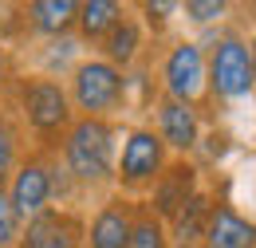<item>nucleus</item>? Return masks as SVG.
I'll use <instances>...</instances> for the list:
<instances>
[{"instance_id":"f257e3e1","label":"nucleus","mask_w":256,"mask_h":248,"mask_svg":"<svg viewBox=\"0 0 256 248\" xmlns=\"http://www.w3.org/2000/svg\"><path fill=\"white\" fill-rule=\"evenodd\" d=\"M118 142H122V122H106V118H75L71 130L64 134L56 158H60V166L71 178L83 205L114 193Z\"/></svg>"},{"instance_id":"f03ea898","label":"nucleus","mask_w":256,"mask_h":248,"mask_svg":"<svg viewBox=\"0 0 256 248\" xmlns=\"http://www.w3.org/2000/svg\"><path fill=\"white\" fill-rule=\"evenodd\" d=\"M4 102L16 114V122L24 126L32 150L56 154L64 134L75 122V110H71V98H67V83L52 79V75H40V71H16Z\"/></svg>"},{"instance_id":"7ed1b4c3","label":"nucleus","mask_w":256,"mask_h":248,"mask_svg":"<svg viewBox=\"0 0 256 248\" xmlns=\"http://www.w3.org/2000/svg\"><path fill=\"white\" fill-rule=\"evenodd\" d=\"M205 102L213 106H236L244 98H256V71L248 52V32L232 20L213 28L205 40Z\"/></svg>"},{"instance_id":"20e7f679","label":"nucleus","mask_w":256,"mask_h":248,"mask_svg":"<svg viewBox=\"0 0 256 248\" xmlns=\"http://www.w3.org/2000/svg\"><path fill=\"white\" fill-rule=\"evenodd\" d=\"M64 83H67V98H71L75 118L122 122V114L130 110V75L118 71L114 63L91 56V52L75 63V71Z\"/></svg>"},{"instance_id":"39448f33","label":"nucleus","mask_w":256,"mask_h":248,"mask_svg":"<svg viewBox=\"0 0 256 248\" xmlns=\"http://www.w3.org/2000/svg\"><path fill=\"white\" fill-rule=\"evenodd\" d=\"M170 150L154 134L150 122H130L122 126V142L114 158V193H122L130 201H146V193L154 189L162 170L170 166Z\"/></svg>"},{"instance_id":"423d86ee","label":"nucleus","mask_w":256,"mask_h":248,"mask_svg":"<svg viewBox=\"0 0 256 248\" xmlns=\"http://www.w3.org/2000/svg\"><path fill=\"white\" fill-rule=\"evenodd\" d=\"M150 67L158 75V94L205 110V48H201V40H193V36L166 40Z\"/></svg>"},{"instance_id":"0eeeda50","label":"nucleus","mask_w":256,"mask_h":248,"mask_svg":"<svg viewBox=\"0 0 256 248\" xmlns=\"http://www.w3.org/2000/svg\"><path fill=\"white\" fill-rule=\"evenodd\" d=\"M56 154H48V150H28L24 162L16 166V174L8 178V201H12V209L20 213V220H32L40 217L44 209H52L56 205Z\"/></svg>"},{"instance_id":"6e6552de","label":"nucleus","mask_w":256,"mask_h":248,"mask_svg":"<svg viewBox=\"0 0 256 248\" xmlns=\"http://www.w3.org/2000/svg\"><path fill=\"white\" fill-rule=\"evenodd\" d=\"M154 134L166 142V150L174 158H197L201 142H205V110L190 106V102H178V98H166L154 94Z\"/></svg>"},{"instance_id":"1a4fd4ad","label":"nucleus","mask_w":256,"mask_h":248,"mask_svg":"<svg viewBox=\"0 0 256 248\" xmlns=\"http://www.w3.org/2000/svg\"><path fill=\"white\" fill-rule=\"evenodd\" d=\"M201 189H205V170H201V162H193V158H170V166L162 170V178L154 182V189L146 193L142 205H146L158 220L170 224Z\"/></svg>"},{"instance_id":"9d476101","label":"nucleus","mask_w":256,"mask_h":248,"mask_svg":"<svg viewBox=\"0 0 256 248\" xmlns=\"http://www.w3.org/2000/svg\"><path fill=\"white\" fill-rule=\"evenodd\" d=\"M142 201H130L122 193H106L95 201V209L87 213V232H83V248H126L130 228L138 217Z\"/></svg>"},{"instance_id":"9b49d317","label":"nucleus","mask_w":256,"mask_h":248,"mask_svg":"<svg viewBox=\"0 0 256 248\" xmlns=\"http://www.w3.org/2000/svg\"><path fill=\"white\" fill-rule=\"evenodd\" d=\"M83 232H87V213L83 209L52 205L40 217L24 220V232H20L16 248H83Z\"/></svg>"},{"instance_id":"f8f14e48","label":"nucleus","mask_w":256,"mask_h":248,"mask_svg":"<svg viewBox=\"0 0 256 248\" xmlns=\"http://www.w3.org/2000/svg\"><path fill=\"white\" fill-rule=\"evenodd\" d=\"M91 56L114 63V67L126 71V75L138 67V63H146V56H150V32H146V24H142V16H138L134 8H126V16L106 32V40L98 44Z\"/></svg>"},{"instance_id":"ddd939ff","label":"nucleus","mask_w":256,"mask_h":248,"mask_svg":"<svg viewBox=\"0 0 256 248\" xmlns=\"http://www.w3.org/2000/svg\"><path fill=\"white\" fill-rule=\"evenodd\" d=\"M201 248H256V220L244 217L228 197H217V193H213Z\"/></svg>"},{"instance_id":"4468645a","label":"nucleus","mask_w":256,"mask_h":248,"mask_svg":"<svg viewBox=\"0 0 256 248\" xmlns=\"http://www.w3.org/2000/svg\"><path fill=\"white\" fill-rule=\"evenodd\" d=\"M75 16H79V0H32L20 8L16 20L32 40L48 44V40L75 36Z\"/></svg>"},{"instance_id":"2eb2a0df","label":"nucleus","mask_w":256,"mask_h":248,"mask_svg":"<svg viewBox=\"0 0 256 248\" xmlns=\"http://www.w3.org/2000/svg\"><path fill=\"white\" fill-rule=\"evenodd\" d=\"M126 8H130V4H122V0H79L75 40H79L87 52H95L98 44L106 40V32L126 16Z\"/></svg>"},{"instance_id":"dca6fc26","label":"nucleus","mask_w":256,"mask_h":248,"mask_svg":"<svg viewBox=\"0 0 256 248\" xmlns=\"http://www.w3.org/2000/svg\"><path fill=\"white\" fill-rule=\"evenodd\" d=\"M32 146H28V134L24 126L16 122V114L8 110V102H0V189L8 186V178L16 174V166L24 162Z\"/></svg>"},{"instance_id":"f3484780","label":"nucleus","mask_w":256,"mask_h":248,"mask_svg":"<svg viewBox=\"0 0 256 248\" xmlns=\"http://www.w3.org/2000/svg\"><path fill=\"white\" fill-rule=\"evenodd\" d=\"M83 56H87V48H83L75 36L48 40V44H40V52H36V71H40V75H52V79H67Z\"/></svg>"},{"instance_id":"a211bd4d","label":"nucleus","mask_w":256,"mask_h":248,"mask_svg":"<svg viewBox=\"0 0 256 248\" xmlns=\"http://www.w3.org/2000/svg\"><path fill=\"white\" fill-rule=\"evenodd\" d=\"M126 248H174L166 220H158L146 205H138V217H134V228H130V244Z\"/></svg>"},{"instance_id":"6ab92c4d","label":"nucleus","mask_w":256,"mask_h":248,"mask_svg":"<svg viewBox=\"0 0 256 248\" xmlns=\"http://www.w3.org/2000/svg\"><path fill=\"white\" fill-rule=\"evenodd\" d=\"M178 12L193 28H221L232 12V4H224V0H186V4H178Z\"/></svg>"},{"instance_id":"aec40b11","label":"nucleus","mask_w":256,"mask_h":248,"mask_svg":"<svg viewBox=\"0 0 256 248\" xmlns=\"http://www.w3.org/2000/svg\"><path fill=\"white\" fill-rule=\"evenodd\" d=\"M20 232H24V220H20V213L12 209L8 193L0 189V248H16L20 244Z\"/></svg>"},{"instance_id":"412c9836","label":"nucleus","mask_w":256,"mask_h":248,"mask_svg":"<svg viewBox=\"0 0 256 248\" xmlns=\"http://www.w3.org/2000/svg\"><path fill=\"white\" fill-rule=\"evenodd\" d=\"M134 12L142 16V24H146V32H150V36L158 40L162 32L170 28V20H174L170 12H178V4H138Z\"/></svg>"},{"instance_id":"4be33fe9","label":"nucleus","mask_w":256,"mask_h":248,"mask_svg":"<svg viewBox=\"0 0 256 248\" xmlns=\"http://www.w3.org/2000/svg\"><path fill=\"white\" fill-rule=\"evenodd\" d=\"M12 79H16V63H12V48H8V40H0V102L8 98V87H12Z\"/></svg>"},{"instance_id":"5701e85b","label":"nucleus","mask_w":256,"mask_h":248,"mask_svg":"<svg viewBox=\"0 0 256 248\" xmlns=\"http://www.w3.org/2000/svg\"><path fill=\"white\" fill-rule=\"evenodd\" d=\"M248 52H252V71H256V28L248 32Z\"/></svg>"}]
</instances>
